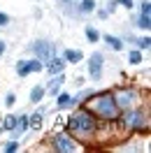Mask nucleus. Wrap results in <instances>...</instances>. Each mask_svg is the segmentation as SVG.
<instances>
[{"label":"nucleus","mask_w":151,"mask_h":153,"mask_svg":"<svg viewBox=\"0 0 151 153\" xmlns=\"http://www.w3.org/2000/svg\"><path fill=\"white\" fill-rule=\"evenodd\" d=\"M105 42H107V44H109L114 51H121V49H123V42H121L119 37H112V35H107V37H105Z\"/></svg>","instance_id":"obj_11"},{"label":"nucleus","mask_w":151,"mask_h":153,"mask_svg":"<svg viewBox=\"0 0 151 153\" xmlns=\"http://www.w3.org/2000/svg\"><path fill=\"white\" fill-rule=\"evenodd\" d=\"M140 28H142V30H149V28H151L149 14H142V16H140Z\"/></svg>","instance_id":"obj_16"},{"label":"nucleus","mask_w":151,"mask_h":153,"mask_svg":"<svg viewBox=\"0 0 151 153\" xmlns=\"http://www.w3.org/2000/svg\"><path fill=\"white\" fill-rule=\"evenodd\" d=\"M5 23H10V16L7 14H0V26H5Z\"/></svg>","instance_id":"obj_26"},{"label":"nucleus","mask_w":151,"mask_h":153,"mask_svg":"<svg viewBox=\"0 0 151 153\" xmlns=\"http://www.w3.org/2000/svg\"><path fill=\"white\" fill-rule=\"evenodd\" d=\"M70 105H75V97L63 93V95H58V109H67Z\"/></svg>","instance_id":"obj_10"},{"label":"nucleus","mask_w":151,"mask_h":153,"mask_svg":"<svg viewBox=\"0 0 151 153\" xmlns=\"http://www.w3.org/2000/svg\"><path fill=\"white\" fill-rule=\"evenodd\" d=\"M95 109L105 118H116V114H119V107L114 102V95H109V93H102V95L95 97Z\"/></svg>","instance_id":"obj_2"},{"label":"nucleus","mask_w":151,"mask_h":153,"mask_svg":"<svg viewBox=\"0 0 151 153\" xmlns=\"http://www.w3.org/2000/svg\"><path fill=\"white\" fill-rule=\"evenodd\" d=\"M135 100H137V93H135L132 88H128V91H119V93H116V97H114L116 107H123V109H126V107H130Z\"/></svg>","instance_id":"obj_5"},{"label":"nucleus","mask_w":151,"mask_h":153,"mask_svg":"<svg viewBox=\"0 0 151 153\" xmlns=\"http://www.w3.org/2000/svg\"><path fill=\"white\" fill-rule=\"evenodd\" d=\"M149 44H151V42H149V37H144V39H137V47H140V49H149Z\"/></svg>","instance_id":"obj_22"},{"label":"nucleus","mask_w":151,"mask_h":153,"mask_svg":"<svg viewBox=\"0 0 151 153\" xmlns=\"http://www.w3.org/2000/svg\"><path fill=\"white\" fill-rule=\"evenodd\" d=\"M65 58L72 60V63H79V60H81V53H79V51H65Z\"/></svg>","instance_id":"obj_15"},{"label":"nucleus","mask_w":151,"mask_h":153,"mask_svg":"<svg viewBox=\"0 0 151 153\" xmlns=\"http://www.w3.org/2000/svg\"><path fill=\"white\" fill-rule=\"evenodd\" d=\"M16 128H19V130H26V128H28V118H26V116H21V118H19V125H16Z\"/></svg>","instance_id":"obj_21"},{"label":"nucleus","mask_w":151,"mask_h":153,"mask_svg":"<svg viewBox=\"0 0 151 153\" xmlns=\"http://www.w3.org/2000/svg\"><path fill=\"white\" fill-rule=\"evenodd\" d=\"M130 63H142V53L140 51H132L130 53Z\"/></svg>","instance_id":"obj_20"},{"label":"nucleus","mask_w":151,"mask_h":153,"mask_svg":"<svg viewBox=\"0 0 151 153\" xmlns=\"http://www.w3.org/2000/svg\"><path fill=\"white\" fill-rule=\"evenodd\" d=\"M2 51H5V42H0V56H2Z\"/></svg>","instance_id":"obj_28"},{"label":"nucleus","mask_w":151,"mask_h":153,"mask_svg":"<svg viewBox=\"0 0 151 153\" xmlns=\"http://www.w3.org/2000/svg\"><path fill=\"white\" fill-rule=\"evenodd\" d=\"M93 10H95L93 0H84V2H81V12H93Z\"/></svg>","instance_id":"obj_17"},{"label":"nucleus","mask_w":151,"mask_h":153,"mask_svg":"<svg viewBox=\"0 0 151 153\" xmlns=\"http://www.w3.org/2000/svg\"><path fill=\"white\" fill-rule=\"evenodd\" d=\"M54 149L56 151H77V144L70 139V134H58L54 139Z\"/></svg>","instance_id":"obj_8"},{"label":"nucleus","mask_w":151,"mask_h":153,"mask_svg":"<svg viewBox=\"0 0 151 153\" xmlns=\"http://www.w3.org/2000/svg\"><path fill=\"white\" fill-rule=\"evenodd\" d=\"M67 125H70V130L81 132V134H88V132L95 130V121H93V116L88 114V111H77L75 116H70Z\"/></svg>","instance_id":"obj_1"},{"label":"nucleus","mask_w":151,"mask_h":153,"mask_svg":"<svg viewBox=\"0 0 151 153\" xmlns=\"http://www.w3.org/2000/svg\"><path fill=\"white\" fill-rule=\"evenodd\" d=\"M61 84H63V76H56V79L49 84V93H51V95H56L58 91H61Z\"/></svg>","instance_id":"obj_12"},{"label":"nucleus","mask_w":151,"mask_h":153,"mask_svg":"<svg viewBox=\"0 0 151 153\" xmlns=\"http://www.w3.org/2000/svg\"><path fill=\"white\" fill-rule=\"evenodd\" d=\"M28 121H30V125H33V128L37 130L40 125H42V114H35V116H33V118H28Z\"/></svg>","instance_id":"obj_19"},{"label":"nucleus","mask_w":151,"mask_h":153,"mask_svg":"<svg viewBox=\"0 0 151 153\" xmlns=\"http://www.w3.org/2000/svg\"><path fill=\"white\" fill-rule=\"evenodd\" d=\"M42 70V60L40 58H33V60H19V65H16V72L19 76H26L30 72H40Z\"/></svg>","instance_id":"obj_4"},{"label":"nucleus","mask_w":151,"mask_h":153,"mask_svg":"<svg viewBox=\"0 0 151 153\" xmlns=\"http://www.w3.org/2000/svg\"><path fill=\"white\" fill-rule=\"evenodd\" d=\"M42 95H44V88H42V86H35V88H33V93H30V102H40Z\"/></svg>","instance_id":"obj_13"},{"label":"nucleus","mask_w":151,"mask_h":153,"mask_svg":"<svg viewBox=\"0 0 151 153\" xmlns=\"http://www.w3.org/2000/svg\"><path fill=\"white\" fill-rule=\"evenodd\" d=\"M47 63H49V65H47L49 74H61V72H63V67H65V63H63L61 58H49Z\"/></svg>","instance_id":"obj_9"},{"label":"nucleus","mask_w":151,"mask_h":153,"mask_svg":"<svg viewBox=\"0 0 151 153\" xmlns=\"http://www.w3.org/2000/svg\"><path fill=\"white\" fill-rule=\"evenodd\" d=\"M123 123L128 125V128L142 130V128H144V114H142V111H128V114L123 116Z\"/></svg>","instance_id":"obj_7"},{"label":"nucleus","mask_w":151,"mask_h":153,"mask_svg":"<svg viewBox=\"0 0 151 153\" xmlns=\"http://www.w3.org/2000/svg\"><path fill=\"white\" fill-rule=\"evenodd\" d=\"M119 2H121L126 10H130V7H132V0H119Z\"/></svg>","instance_id":"obj_27"},{"label":"nucleus","mask_w":151,"mask_h":153,"mask_svg":"<svg viewBox=\"0 0 151 153\" xmlns=\"http://www.w3.org/2000/svg\"><path fill=\"white\" fill-rule=\"evenodd\" d=\"M86 37L91 39V42H98L100 35H98V30H95V28H86Z\"/></svg>","instance_id":"obj_18"},{"label":"nucleus","mask_w":151,"mask_h":153,"mask_svg":"<svg viewBox=\"0 0 151 153\" xmlns=\"http://www.w3.org/2000/svg\"><path fill=\"white\" fill-rule=\"evenodd\" d=\"M16 125H19V118H16V116H7V118H5V125H2V128H5V130H14Z\"/></svg>","instance_id":"obj_14"},{"label":"nucleus","mask_w":151,"mask_h":153,"mask_svg":"<svg viewBox=\"0 0 151 153\" xmlns=\"http://www.w3.org/2000/svg\"><path fill=\"white\" fill-rule=\"evenodd\" d=\"M14 102H16V95H12V93H10V95L5 97V105H7V107H12Z\"/></svg>","instance_id":"obj_24"},{"label":"nucleus","mask_w":151,"mask_h":153,"mask_svg":"<svg viewBox=\"0 0 151 153\" xmlns=\"http://www.w3.org/2000/svg\"><path fill=\"white\" fill-rule=\"evenodd\" d=\"M30 49L35 51V56L40 60H49V58H54V44L47 42V39H37V42H33Z\"/></svg>","instance_id":"obj_3"},{"label":"nucleus","mask_w":151,"mask_h":153,"mask_svg":"<svg viewBox=\"0 0 151 153\" xmlns=\"http://www.w3.org/2000/svg\"><path fill=\"white\" fill-rule=\"evenodd\" d=\"M16 149H19V144H16V142H10V144H5V151H16Z\"/></svg>","instance_id":"obj_23"},{"label":"nucleus","mask_w":151,"mask_h":153,"mask_svg":"<svg viewBox=\"0 0 151 153\" xmlns=\"http://www.w3.org/2000/svg\"><path fill=\"white\" fill-rule=\"evenodd\" d=\"M151 12V5H149V0H144L142 2V14H149Z\"/></svg>","instance_id":"obj_25"},{"label":"nucleus","mask_w":151,"mask_h":153,"mask_svg":"<svg viewBox=\"0 0 151 153\" xmlns=\"http://www.w3.org/2000/svg\"><path fill=\"white\" fill-rule=\"evenodd\" d=\"M100 74H102V53H93L88 60V76L100 79Z\"/></svg>","instance_id":"obj_6"}]
</instances>
